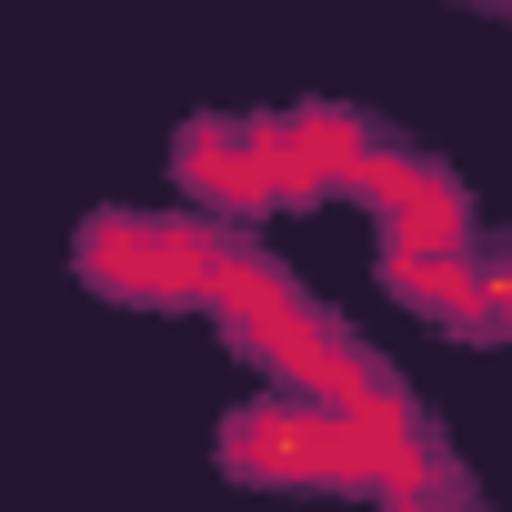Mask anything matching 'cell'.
Returning <instances> with one entry per match:
<instances>
[{
	"mask_svg": "<svg viewBox=\"0 0 512 512\" xmlns=\"http://www.w3.org/2000/svg\"><path fill=\"white\" fill-rule=\"evenodd\" d=\"M211 231H221V221L91 211V221H81V241H71V272H81L101 302H131V312H201V282H211Z\"/></svg>",
	"mask_w": 512,
	"mask_h": 512,
	"instance_id": "1",
	"label": "cell"
},
{
	"mask_svg": "<svg viewBox=\"0 0 512 512\" xmlns=\"http://www.w3.org/2000/svg\"><path fill=\"white\" fill-rule=\"evenodd\" d=\"M171 171H181V191H191L211 221H231V231H251V221L292 211V181H282L272 121H181Z\"/></svg>",
	"mask_w": 512,
	"mask_h": 512,
	"instance_id": "2",
	"label": "cell"
},
{
	"mask_svg": "<svg viewBox=\"0 0 512 512\" xmlns=\"http://www.w3.org/2000/svg\"><path fill=\"white\" fill-rule=\"evenodd\" d=\"M472 282H482V251H432V241H382V292L412 302L422 322L462 332L472 312Z\"/></svg>",
	"mask_w": 512,
	"mask_h": 512,
	"instance_id": "3",
	"label": "cell"
}]
</instances>
